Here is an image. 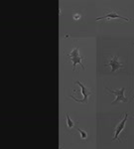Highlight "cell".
<instances>
[{"label":"cell","instance_id":"6da1fadb","mask_svg":"<svg viewBox=\"0 0 134 149\" xmlns=\"http://www.w3.org/2000/svg\"><path fill=\"white\" fill-rule=\"evenodd\" d=\"M76 85H78V86H81V92H82V95H83V100H78V98H76L75 97H74V95H71V98H73V100H76V102H81V103H87V102H88V95H92V92H90V91H88L87 88H85V86H83L80 81H76Z\"/></svg>","mask_w":134,"mask_h":149},{"label":"cell","instance_id":"7a4b0ae2","mask_svg":"<svg viewBox=\"0 0 134 149\" xmlns=\"http://www.w3.org/2000/svg\"><path fill=\"white\" fill-rule=\"evenodd\" d=\"M106 90L108 91L110 93H113V95H116V98L111 102V104H114V103H116L118 102H128L127 98L124 97V91H125V88H121L119 91H111V90H109V88H106Z\"/></svg>","mask_w":134,"mask_h":149},{"label":"cell","instance_id":"3957f363","mask_svg":"<svg viewBox=\"0 0 134 149\" xmlns=\"http://www.w3.org/2000/svg\"><path fill=\"white\" fill-rule=\"evenodd\" d=\"M105 66H110L111 67V73H114V72L117 71L118 69L123 68L122 64L119 62L118 57H117V56H114L113 59H111L110 61L108 62V63L105 64Z\"/></svg>","mask_w":134,"mask_h":149},{"label":"cell","instance_id":"277c9868","mask_svg":"<svg viewBox=\"0 0 134 149\" xmlns=\"http://www.w3.org/2000/svg\"><path fill=\"white\" fill-rule=\"evenodd\" d=\"M127 118H128V114L125 113V115H124V118L120 122H119L118 124H117V126L115 128V133H114L113 140H117V139H118L119 133H120V132L124 129V127H125V123H126V121H127Z\"/></svg>","mask_w":134,"mask_h":149},{"label":"cell","instance_id":"5b68a950","mask_svg":"<svg viewBox=\"0 0 134 149\" xmlns=\"http://www.w3.org/2000/svg\"><path fill=\"white\" fill-rule=\"evenodd\" d=\"M114 18H116V19H123V20H126V21H131L130 18L122 17V16H120L119 14H117L115 11H112V12H110V13H107L106 15L97 18V20L99 21V20H102V19H114Z\"/></svg>","mask_w":134,"mask_h":149},{"label":"cell","instance_id":"8992f818","mask_svg":"<svg viewBox=\"0 0 134 149\" xmlns=\"http://www.w3.org/2000/svg\"><path fill=\"white\" fill-rule=\"evenodd\" d=\"M82 57H74V58H71V61L73 62V71H75L76 70V65H80L81 67H83V69L85 70V67H83V65L82 64Z\"/></svg>","mask_w":134,"mask_h":149},{"label":"cell","instance_id":"52a82bcc","mask_svg":"<svg viewBox=\"0 0 134 149\" xmlns=\"http://www.w3.org/2000/svg\"><path fill=\"white\" fill-rule=\"evenodd\" d=\"M78 56H80V49H78V47L75 48L71 54H68L69 58H74V57H78Z\"/></svg>","mask_w":134,"mask_h":149},{"label":"cell","instance_id":"ba28073f","mask_svg":"<svg viewBox=\"0 0 134 149\" xmlns=\"http://www.w3.org/2000/svg\"><path fill=\"white\" fill-rule=\"evenodd\" d=\"M67 123H68V126L70 127V128H73V127L75 126V123H74L73 120L70 118V116H69L68 113H67Z\"/></svg>","mask_w":134,"mask_h":149},{"label":"cell","instance_id":"9c48e42d","mask_svg":"<svg viewBox=\"0 0 134 149\" xmlns=\"http://www.w3.org/2000/svg\"><path fill=\"white\" fill-rule=\"evenodd\" d=\"M76 130H78V132L81 133V137H82V139H87V132L85 131H83V130H82L81 128H76Z\"/></svg>","mask_w":134,"mask_h":149},{"label":"cell","instance_id":"30bf717a","mask_svg":"<svg viewBox=\"0 0 134 149\" xmlns=\"http://www.w3.org/2000/svg\"><path fill=\"white\" fill-rule=\"evenodd\" d=\"M80 18H81V15H80V14H76V15L74 16V19H75V20H78Z\"/></svg>","mask_w":134,"mask_h":149}]
</instances>
